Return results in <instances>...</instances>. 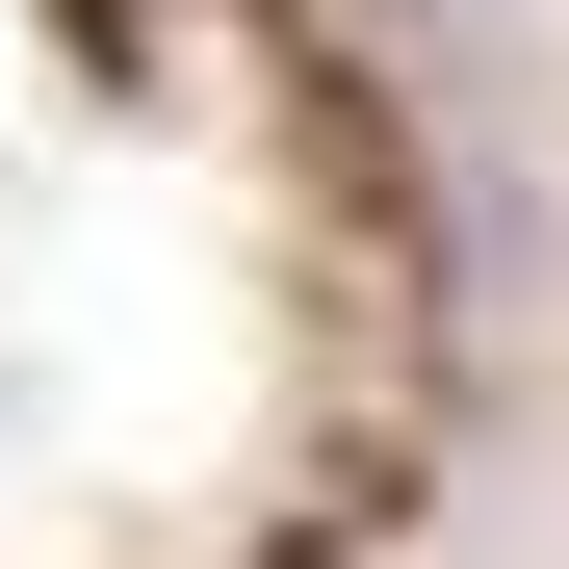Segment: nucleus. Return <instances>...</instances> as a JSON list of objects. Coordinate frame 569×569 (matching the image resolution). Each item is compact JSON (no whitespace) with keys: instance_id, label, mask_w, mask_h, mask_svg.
<instances>
[]
</instances>
